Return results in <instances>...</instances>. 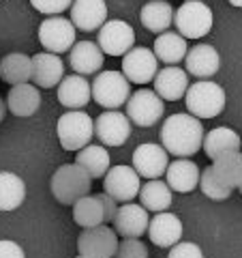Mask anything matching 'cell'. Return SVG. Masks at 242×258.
<instances>
[{"mask_svg": "<svg viewBox=\"0 0 242 258\" xmlns=\"http://www.w3.org/2000/svg\"><path fill=\"white\" fill-rule=\"evenodd\" d=\"M204 142V127L193 114H174L161 127V144L174 157H193Z\"/></svg>", "mask_w": 242, "mask_h": 258, "instance_id": "obj_1", "label": "cell"}, {"mask_svg": "<svg viewBox=\"0 0 242 258\" xmlns=\"http://www.w3.org/2000/svg\"><path fill=\"white\" fill-rule=\"evenodd\" d=\"M52 194L60 205L73 207L79 198H84L92 189V176L79 164H64L52 174Z\"/></svg>", "mask_w": 242, "mask_h": 258, "instance_id": "obj_2", "label": "cell"}, {"mask_svg": "<svg viewBox=\"0 0 242 258\" xmlns=\"http://www.w3.org/2000/svg\"><path fill=\"white\" fill-rule=\"evenodd\" d=\"M187 110L197 118H214L225 108V91L210 80H199L195 84H189L187 95Z\"/></svg>", "mask_w": 242, "mask_h": 258, "instance_id": "obj_3", "label": "cell"}, {"mask_svg": "<svg viewBox=\"0 0 242 258\" xmlns=\"http://www.w3.org/2000/svg\"><path fill=\"white\" fill-rule=\"evenodd\" d=\"M56 132L64 151H79L90 144L94 136V120L88 116V112H64L56 123Z\"/></svg>", "mask_w": 242, "mask_h": 258, "instance_id": "obj_4", "label": "cell"}, {"mask_svg": "<svg viewBox=\"0 0 242 258\" xmlns=\"http://www.w3.org/2000/svg\"><path fill=\"white\" fill-rule=\"evenodd\" d=\"M92 99L105 110H118L131 97V86L123 71H101L92 80Z\"/></svg>", "mask_w": 242, "mask_h": 258, "instance_id": "obj_5", "label": "cell"}, {"mask_svg": "<svg viewBox=\"0 0 242 258\" xmlns=\"http://www.w3.org/2000/svg\"><path fill=\"white\" fill-rule=\"evenodd\" d=\"M212 11L201 0H184L174 13V24L184 39H201L212 30Z\"/></svg>", "mask_w": 242, "mask_h": 258, "instance_id": "obj_6", "label": "cell"}, {"mask_svg": "<svg viewBox=\"0 0 242 258\" xmlns=\"http://www.w3.org/2000/svg\"><path fill=\"white\" fill-rule=\"evenodd\" d=\"M39 41L45 47V52H52V54L69 52L75 43L73 22L62 18V15H50L39 26Z\"/></svg>", "mask_w": 242, "mask_h": 258, "instance_id": "obj_7", "label": "cell"}, {"mask_svg": "<svg viewBox=\"0 0 242 258\" xmlns=\"http://www.w3.org/2000/svg\"><path fill=\"white\" fill-rule=\"evenodd\" d=\"M77 249L84 258H114L118 249V235L116 230L107 228V224L84 228L77 237Z\"/></svg>", "mask_w": 242, "mask_h": 258, "instance_id": "obj_8", "label": "cell"}, {"mask_svg": "<svg viewBox=\"0 0 242 258\" xmlns=\"http://www.w3.org/2000/svg\"><path fill=\"white\" fill-rule=\"evenodd\" d=\"M163 112H165L163 99L157 95V91H148V88L131 93L127 101V116L137 127L157 125V120H161Z\"/></svg>", "mask_w": 242, "mask_h": 258, "instance_id": "obj_9", "label": "cell"}, {"mask_svg": "<svg viewBox=\"0 0 242 258\" xmlns=\"http://www.w3.org/2000/svg\"><path fill=\"white\" fill-rule=\"evenodd\" d=\"M140 174L133 166H114L103 176V189L116 203H131L140 196Z\"/></svg>", "mask_w": 242, "mask_h": 258, "instance_id": "obj_10", "label": "cell"}, {"mask_svg": "<svg viewBox=\"0 0 242 258\" xmlns=\"http://www.w3.org/2000/svg\"><path fill=\"white\" fill-rule=\"evenodd\" d=\"M96 43H99L103 54L125 56L131 47H135V30L123 20H107L99 28Z\"/></svg>", "mask_w": 242, "mask_h": 258, "instance_id": "obj_11", "label": "cell"}, {"mask_svg": "<svg viewBox=\"0 0 242 258\" xmlns=\"http://www.w3.org/2000/svg\"><path fill=\"white\" fill-rule=\"evenodd\" d=\"M94 136L103 147H123L131 138V120L116 110L103 112L94 120Z\"/></svg>", "mask_w": 242, "mask_h": 258, "instance_id": "obj_12", "label": "cell"}, {"mask_svg": "<svg viewBox=\"0 0 242 258\" xmlns=\"http://www.w3.org/2000/svg\"><path fill=\"white\" fill-rule=\"evenodd\" d=\"M159 71V58L148 47H131L123 56V74L129 82L148 84Z\"/></svg>", "mask_w": 242, "mask_h": 258, "instance_id": "obj_13", "label": "cell"}, {"mask_svg": "<svg viewBox=\"0 0 242 258\" xmlns=\"http://www.w3.org/2000/svg\"><path fill=\"white\" fill-rule=\"evenodd\" d=\"M133 168L144 179H159L163 176L169 166V153L163 149V144H142L133 151Z\"/></svg>", "mask_w": 242, "mask_h": 258, "instance_id": "obj_14", "label": "cell"}, {"mask_svg": "<svg viewBox=\"0 0 242 258\" xmlns=\"http://www.w3.org/2000/svg\"><path fill=\"white\" fill-rule=\"evenodd\" d=\"M114 230L118 237L123 239H140L142 235L148 232L150 217L148 211L142 205L125 203L123 207H118V213L114 217Z\"/></svg>", "mask_w": 242, "mask_h": 258, "instance_id": "obj_15", "label": "cell"}, {"mask_svg": "<svg viewBox=\"0 0 242 258\" xmlns=\"http://www.w3.org/2000/svg\"><path fill=\"white\" fill-rule=\"evenodd\" d=\"M187 88H189V74L184 69H180L178 64H167L165 69L157 71L155 91L161 99L178 101L187 95Z\"/></svg>", "mask_w": 242, "mask_h": 258, "instance_id": "obj_16", "label": "cell"}, {"mask_svg": "<svg viewBox=\"0 0 242 258\" xmlns=\"http://www.w3.org/2000/svg\"><path fill=\"white\" fill-rule=\"evenodd\" d=\"M105 0H73L71 5V22L84 32H92L101 28L107 20Z\"/></svg>", "mask_w": 242, "mask_h": 258, "instance_id": "obj_17", "label": "cell"}, {"mask_svg": "<svg viewBox=\"0 0 242 258\" xmlns=\"http://www.w3.org/2000/svg\"><path fill=\"white\" fill-rule=\"evenodd\" d=\"M103 58H105V54H103L99 43H92V41L73 43V47L69 50V64L79 76L99 74L103 67Z\"/></svg>", "mask_w": 242, "mask_h": 258, "instance_id": "obj_18", "label": "cell"}, {"mask_svg": "<svg viewBox=\"0 0 242 258\" xmlns=\"http://www.w3.org/2000/svg\"><path fill=\"white\" fill-rule=\"evenodd\" d=\"M184 64H187V74H191L193 78H212L221 67V56L214 50L212 45L208 43H199L193 45L191 50L184 56Z\"/></svg>", "mask_w": 242, "mask_h": 258, "instance_id": "obj_19", "label": "cell"}, {"mask_svg": "<svg viewBox=\"0 0 242 258\" xmlns=\"http://www.w3.org/2000/svg\"><path fill=\"white\" fill-rule=\"evenodd\" d=\"M64 78V62L58 54L41 52L32 56V82L39 88H54Z\"/></svg>", "mask_w": 242, "mask_h": 258, "instance_id": "obj_20", "label": "cell"}, {"mask_svg": "<svg viewBox=\"0 0 242 258\" xmlns=\"http://www.w3.org/2000/svg\"><path fill=\"white\" fill-rule=\"evenodd\" d=\"M146 235L157 247H172L182 239V222L174 213L161 211L150 220Z\"/></svg>", "mask_w": 242, "mask_h": 258, "instance_id": "obj_21", "label": "cell"}, {"mask_svg": "<svg viewBox=\"0 0 242 258\" xmlns=\"http://www.w3.org/2000/svg\"><path fill=\"white\" fill-rule=\"evenodd\" d=\"M7 108H9V112L15 116L28 118L41 108V93L30 82L15 84V86H11L9 97H7Z\"/></svg>", "mask_w": 242, "mask_h": 258, "instance_id": "obj_22", "label": "cell"}, {"mask_svg": "<svg viewBox=\"0 0 242 258\" xmlns=\"http://www.w3.org/2000/svg\"><path fill=\"white\" fill-rule=\"evenodd\" d=\"M92 99V88L88 84V80L84 76H69L62 78V82L58 84V101L69 110H82L88 106V101Z\"/></svg>", "mask_w": 242, "mask_h": 258, "instance_id": "obj_23", "label": "cell"}, {"mask_svg": "<svg viewBox=\"0 0 242 258\" xmlns=\"http://www.w3.org/2000/svg\"><path fill=\"white\" fill-rule=\"evenodd\" d=\"M199 174H201L199 168L193 164L191 159L180 157V159H176L174 164L167 166L165 179H167V185L174 191L189 194V191H193L199 185Z\"/></svg>", "mask_w": 242, "mask_h": 258, "instance_id": "obj_24", "label": "cell"}, {"mask_svg": "<svg viewBox=\"0 0 242 258\" xmlns=\"http://www.w3.org/2000/svg\"><path fill=\"white\" fill-rule=\"evenodd\" d=\"M140 22L142 26L155 32V35H161L165 32L174 22V7L167 3V0H150L142 7L140 11Z\"/></svg>", "mask_w": 242, "mask_h": 258, "instance_id": "obj_25", "label": "cell"}, {"mask_svg": "<svg viewBox=\"0 0 242 258\" xmlns=\"http://www.w3.org/2000/svg\"><path fill=\"white\" fill-rule=\"evenodd\" d=\"M201 149L214 161L216 157H221L229 151H240V136L229 127H214L208 134H204Z\"/></svg>", "mask_w": 242, "mask_h": 258, "instance_id": "obj_26", "label": "cell"}, {"mask_svg": "<svg viewBox=\"0 0 242 258\" xmlns=\"http://www.w3.org/2000/svg\"><path fill=\"white\" fill-rule=\"evenodd\" d=\"M172 198H174V189L167 185V181L150 179L146 185L140 187V203L146 211L152 213L167 211L172 207Z\"/></svg>", "mask_w": 242, "mask_h": 258, "instance_id": "obj_27", "label": "cell"}, {"mask_svg": "<svg viewBox=\"0 0 242 258\" xmlns=\"http://www.w3.org/2000/svg\"><path fill=\"white\" fill-rule=\"evenodd\" d=\"M152 52L155 56L165 62V64H178L180 60H184V56H187L189 47H187V39H184L180 32H161L155 41V47H152Z\"/></svg>", "mask_w": 242, "mask_h": 258, "instance_id": "obj_28", "label": "cell"}, {"mask_svg": "<svg viewBox=\"0 0 242 258\" xmlns=\"http://www.w3.org/2000/svg\"><path fill=\"white\" fill-rule=\"evenodd\" d=\"M212 172L229 189H240L242 185V153L240 151H229L225 155L216 157L212 164Z\"/></svg>", "mask_w": 242, "mask_h": 258, "instance_id": "obj_29", "label": "cell"}, {"mask_svg": "<svg viewBox=\"0 0 242 258\" xmlns=\"http://www.w3.org/2000/svg\"><path fill=\"white\" fill-rule=\"evenodd\" d=\"M0 78L7 84H24L32 80V58L22 52H11L0 60Z\"/></svg>", "mask_w": 242, "mask_h": 258, "instance_id": "obj_30", "label": "cell"}, {"mask_svg": "<svg viewBox=\"0 0 242 258\" xmlns=\"http://www.w3.org/2000/svg\"><path fill=\"white\" fill-rule=\"evenodd\" d=\"M75 164H79L84 170L92 176V179H103L105 172L109 170V153L105 151V147H94V144H88V147L79 149L75 155Z\"/></svg>", "mask_w": 242, "mask_h": 258, "instance_id": "obj_31", "label": "cell"}, {"mask_svg": "<svg viewBox=\"0 0 242 258\" xmlns=\"http://www.w3.org/2000/svg\"><path fill=\"white\" fill-rule=\"evenodd\" d=\"M26 198V185L22 176L13 172H0V211H13Z\"/></svg>", "mask_w": 242, "mask_h": 258, "instance_id": "obj_32", "label": "cell"}, {"mask_svg": "<svg viewBox=\"0 0 242 258\" xmlns=\"http://www.w3.org/2000/svg\"><path fill=\"white\" fill-rule=\"evenodd\" d=\"M73 220L77 226L82 228H92V226H99V224H105V213H103V205L101 200L94 196H84L79 198L77 203L73 205Z\"/></svg>", "mask_w": 242, "mask_h": 258, "instance_id": "obj_33", "label": "cell"}, {"mask_svg": "<svg viewBox=\"0 0 242 258\" xmlns=\"http://www.w3.org/2000/svg\"><path fill=\"white\" fill-rule=\"evenodd\" d=\"M199 187H201V191H204V196H208L210 200H216V203L231 198V191H233L229 187H225L223 183H219V179H216L214 172H212V166H208L206 170H201Z\"/></svg>", "mask_w": 242, "mask_h": 258, "instance_id": "obj_34", "label": "cell"}, {"mask_svg": "<svg viewBox=\"0 0 242 258\" xmlns=\"http://www.w3.org/2000/svg\"><path fill=\"white\" fill-rule=\"evenodd\" d=\"M116 258H148V247L140 239H125L118 243Z\"/></svg>", "mask_w": 242, "mask_h": 258, "instance_id": "obj_35", "label": "cell"}, {"mask_svg": "<svg viewBox=\"0 0 242 258\" xmlns=\"http://www.w3.org/2000/svg\"><path fill=\"white\" fill-rule=\"evenodd\" d=\"M30 5L45 15H60L62 11L71 9L73 0H30Z\"/></svg>", "mask_w": 242, "mask_h": 258, "instance_id": "obj_36", "label": "cell"}, {"mask_svg": "<svg viewBox=\"0 0 242 258\" xmlns=\"http://www.w3.org/2000/svg\"><path fill=\"white\" fill-rule=\"evenodd\" d=\"M167 258H204V254H201L199 245L191 243V241H184V243L178 241L176 245H172Z\"/></svg>", "mask_w": 242, "mask_h": 258, "instance_id": "obj_37", "label": "cell"}, {"mask_svg": "<svg viewBox=\"0 0 242 258\" xmlns=\"http://www.w3.org/2000/svg\"><path fill=\"white\" fill-rule=\"evenodd\" d=\"M96 198L101 200V205H103V213H105V224H109V222H114V217H116V213H118V203L114 198L109 196V194H96Z\"/></svg>", "mask_w": 242, "mask_h": 258, "instance_id": "obj_38", "label": "cell"}, {"mask_svg": "<svg viewBox=\"0 0 242 258\" xmlns=\"http://www.w3.org/2000/svg\"><path fill=\"white\" fill-rule=\"evenodd\" d=\"M0 258H26L15 241H0Z\"/></svg>", "mask_w": 242, "mask_h": 258, "instance_id": "obj_39", "label": "cell"}, {"mask_svg": "<svg viewBox=\"0 0 242 258\" xmlns=\"http://www.w3.org/2000/svg\"><path fill=\"white\" fill-rule=\"evenodd\" d=\"M7 112H9V108H7V101H3V97H0V123L5 120Z\"/></svg>", "mask_w": 242, "mask_h": 258, "instance_id": "obj_40", "label": "cell"}, {"mask_svg": "<svg viewBox=\"0 0 242 258\" xmlns=\"http://www.w3.org/2000/svg\"><path fill=\"white\" fill-rule=\"evenodd\" d=\"M229 3H231L233 7H240V9H242V0H229Z\"/></svg>", "mask_w": 242, "mask_h": 258, "instance_id": "obj_41", "label": "cell"}, {"mask_svg": "<svg viewBox=\"0 0 242 258\" xmlns=\"http://www.w3.org/2000/svg\"><path fill=\"white\" fill-rule=\"evenodd\" d=\"M77 258H84V256H77Z\"/></svg>", "mask_w": 242, "mask_h": 258, "instance_id": "obj_42", "label": "cell"}, {"mask_svg": "<svg viewBox=\"0 0 242 258\" xmlns=\"http://www.w3.org/2000/svg\"><path fill=\"white\" fill-rule=\"evenodd\" d=\"M240 191H242V185H240Z\"/></svg>", "mask_w": 242, "mask_h": 258, "instance_id": "obj_43", "label": "cell"}]
</instances>
